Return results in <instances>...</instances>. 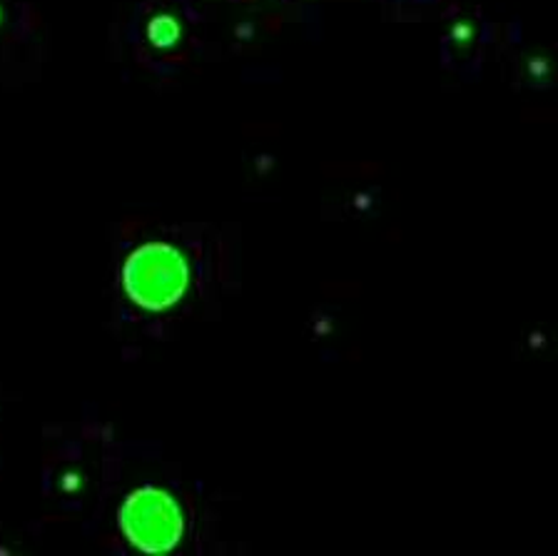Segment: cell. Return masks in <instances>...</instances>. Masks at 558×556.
<instances>
[{
    "mask_svg": "<svg viewBox=\"0 0 558 556\" xmlns=\"http://www.w3.org/2000/svg\"><path fill=\"white\" fill-rule=\"evenodd\" d=\"M150 38L157 43V46H172L174 38H178V23L172 19H157L150 25Z\"/></svg>",
    "mask_w": 558,
    "mask_h": 556,
    "instance_id": "3957f363",
    "label": "cell"
},
{
    "mask_svg": "<svg viewBox=\"0 0 558 556\" xmlns=\"http://www.w3.org/2000/svg\"><path fill=\"white\" fill-rule=\"evenodd\" d=\"M120 527L130 544L147 554L174 549L182 536V515L170 494L160 489H140L130 494L120 509Z\"/></svg>",
    "mask_w": 558,
    "mask_h": 556,
    "instance_id": "7a4b0ae2",
    "label": "cell"
},
{
    "mask_svg": "<svg viewBox=\"0 0 558 556\" xmlns=\"http://www.w3.org/2000/svg\"><path fill=\"white\" fill-rule=\"evenodd\" d=\"M187 265L170 245H145L130 255L122 282L130 298L147 310H165L187 290Z\"/></svg>",
    "mask_w": 558,
    "mask_h": 556,
    "instance_id": "6da1fadb",
    "label": "cell"
}]
</instances>
